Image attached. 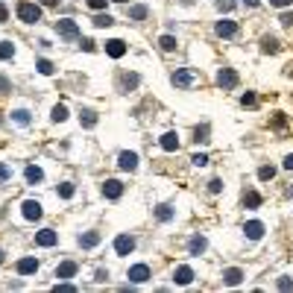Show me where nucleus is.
<instances>
[{
	"label": "nucleus",
	"instance_id": "1",
	"mask_svg": "<svg viewBox=\"0 0 293 293\" xmlns=\"http://www.w3.org/2000/svg\"><path fill=\"white\" fill-rule=\"evenodd\" d=\"M18 18L23 21V23H38L41 21V6L38 3H18Z\"/></svg>",
	"mask_w": 293,
	"mask_h": 293
},
{
	"label": "nucleus",
	"instance_id": "2",
	"mask_svg": "<svg viewBox=\"0 0 293 293\" xmlns=\"http://www.w3.org/2000/svg\"><path fill=\"white\" fill-rule=\"evenodd\" d=\"M56 32H59L65 41H76V38H79V26H76V21H70V18L56 21Z\"/></svg>",
	"mask_w": 293,
	"mask_h": 293
},
{
	"label": "nucleus",
	"instance_id": "3",
	"mask_svg": "<svg viewBox=\"0 0 293 293\" xmlns=\"http://www.w3.org/2000/svg\"><path fill=\"white\" fill-rule=\"evenodd\" d=\"M170 79H173V85H176V88H191V85L197 82V73H194V70H188V68H182V70H176Z\"/></svg>",
	"mask_w": 293,
	"mask_h": 293
},
{
	"label": "nucleus",
	"instance_id": "4",
	"mask_svg": "<svg viewBox=\"0 0 293 293\" xmlns=\"http://www.w3.org/2000/svg\"><path fill=\"white\" fill-rule=\"evenodd\" d=\"M217 85H220L223 91H232V88L238 85V73H235L232 68H220V73H217Z\"/></svg>",
	"mask_w": 293,
	"mask_h": 293
},
{
	"label": "nucleus",
	"instance_id": "5",
	"mask_svg": "<svg viewBox=\"0 0 293 293\" xmlns=\"http://www.w3.org/2000/svg\"><path fill=\"white\" fill-rule=\"evenodd\" d=\"M21 214H23L26 220H41L44 208H41V203H35V200H23V203H21Z\"/></svg>",
	"mask_w": 293,
	"mask_h": 293
},
{
	"label": "nucleus",
	"instance_id": "6",
	"mask_svg": "<svg viewBox=\"0 0 293 293\" xmlns=\"http://www.w3.org/2000/svg\"><path fill=\"white\" fill-rule=\"evenodd\" d=\"M120 194H123V185H120L117 179H106V182H103V197H106V200H117Z\"/></svg>",
	"mask_w": 293,
	"mask_h": 293
},
{
	"label": "nucleus",
	"instance_id": "7",
	"mask_svg": "<svg viewBox=\"0 0 293 293\" xmlns=\"http://www.w3.org/2000/svg\"><path fill=\"white\" fill-rule=\"evenodd\" d=\"M132 249H135V238H132V235H120V238L114 241V252H117V255H129Z\"/></svg>",
	"mask_w": 293,
	"mask_h": 293
},
{
	"label": "nucleus",
	"instance_id": "8",
	"mask_svg": "<svg viewBox=\"0 0 293 293\" xmlns=\"http://www.w3.org/2000/svg\"><path fill=\"white\" fill-rule=\"evenodd\" d=\"M147 279H150V267H147V264H135V267H129V282L144 285Z\"/></svg>",
	"mask_w": 293,
	"mask_h": 293
},
{
	"label": "nucleus",
	"instance_id": "9",
	"mask_svg": "<svg viewBox=\"0 0 293 293\" xmlns=\"http://www.w3.org/2000/svg\"><path fill=\"white\" fill-rule=\"evenodd\" d=\"M214 29H217L220 38H235V35H238V23H235V21H217Z\"/></svg>",
	"mask_w": 293,
	"mask_h": 293
},
{
	"label": "nucleus",
	"instance_id": "10",
	"mask_svg": "<svg viewBox=\"0 0 293 293\" xmlns=\"http://www.w3.org/2000/svg\"><path fill=\"white\" fill-rule=\"evenodd\" d=\"M106 53H109L112 59H120V56L126 53V44H123L120 38H109V41H106Z\"/></svg>",
	"mask_w": 293,
	"mask_h": 293
},
{
	"label": "nucleus",
	"instance_id": "11",
	"mask_svg": "<svg viewBox=\"0 0 293 293\" xmlns=\"http://www.w3.org/2000/svg\"><path fill=\"white\" fill-rule=\"evenodd\" d=\"M158 144H161L164 153H176V150H179V135H176V132H164Z\"/></svg>",
	"mask_w": 293,
	"mask_h": 293
},
{
	"label": "nucleus",
	"instance_id": "12",
	"mask_svg": "<svg viewBox=\"0 0 293 293\" xmlns=\"http://www.w3.org/2000/svg\"><path fill=\"white\" fill-rule=\"evenodd\" d=\"M117 167L132 173V170L138 167V156H135V153H129V150H126V153H120V158H117Z\"/></svg>",
	"mask_w": 293,
	"mask_h": 293
},
{
	"label": "nucleus",
	"instance_id": "13",
	"mask_svg": "<svg viewBox=\"0 0 293 293\" xmlns=\"http://www.w3.org/2000/svg\"><path fill=\"white\" fill-rule=\"evenodd\" d=\"M56 241H59V235H56L53 229H41V232L35 235V244H38V247H56Z\"/></svg>",
	"mask_w": 293,
	"mask_h": 293
},
{
	"label": "nucleus",
	"instance_id": "14",
	"mask_svg": "<svg viewBox=\"0 0 293 293\" xmlns=\"http://www.w3.org/2000/svg\"><path fill=\"white\" fill-rule=\"evenodd\" d=\"M173 282H176V285H191V282H194V270L185 267V264L176 267V270H173Z\"/></svg>",
	"mask_w": 293,
	"mask_h": 293
},
{
	"label": "nucleus",
	"instance_id": "15",
	"mask_svg": "<svg viewBox=\"0 0 293 293\" xmlns=\"http://www.w3.org/2000/svg\"><path fill=\"white\" fill-rule=\"evenodd\" d=\"M223 282H226L229 288H238V285L244 282V270H238V267H229V270H223Z\"/></svg>",
	"mask_w": 293,
	"mask_h": 293
},
{
	"label": "nucleus",
	"instance_id": "16",
	"mask_svg": "<svg viewBox=\"0 0 293 293\" xmlns=\"http://www.w3.org/2000/svg\"><path fill=\"white\" fill-rule=\"evenodd\" d=\"M76 270H79V267H76L73 261H62V264L56 267V279H73Z\"/></svg>",
	"mask_w": 293,
	"mask_h": 293
},
{
	"label": "nucleus",
	"instance_id": "17",
	"mask_svg": "<svg viewBox=\"0 0 293 293\" xmlns=\"http://www.w3.org/2000/svg\"><path fill=\"white\" fill-rule=\"evenodd\" d=\"M244 232H247V238H249V241H258V238L264 235V223H258V220H249V223L244 226Z\"/></svg>",
	"mask_w": 293,
	"mask_h": 293
},
{
	"label": "nucleus",
	"instance_id": "18",
	"mask_svg": "<svg viewBox=\"0 0 293 293\" xmlns=\"http://www.w3.org/2000/svg\"><path fill=\"white\" fill-rule=\"evenodd\" d=\"M205 247H208V244H205V238H203V235H194V238L188 241V252H191V255H203V252H205Z\"/></svg>",
	"mask_w": 293,
	"mask_h": 293
},
{
	"label": "nucleus",
	"instance_id": "19",
	"mask_svg": "<svg viewBox=\"0 0 293 293\" xmlns=\"http://www.w3.org/2000/svg\"><path fill=\"white\" fill-rule=\"evenodd\" d=\"M100 244V232H85V235H79V247L82 249H94Z\"/></svg>",
	"mask_w": 293,
	"mask_h": 293
},
{
	"label": "nucleus",
	"instance_id": "20",
	"mask_svg": "<svg viewBox=\"0 0 293 293\" xmlns=\"http://www.w3.org/2000/svg\"><path fill=\"white\" fill-rule=\"evenodd\" d=\"M35 270H38V261H35V258H21V261H18V273H21V276H32Z\"/></svg>",
	"mask_w": 293,
	"mask_h": 293
},
{
	"label": "nucleus",
	"instance_id": "21",
	"mask_svg": "<svg viewBox=\"0 0 293 293\" xmlns=\"http://www.w3.org/2000/svg\"><path fill=\"white\" fill-rule=\"evenodd\" d=\"M138 82H141V76H138V73H123V76H120V91L138 88Z\"/></svg>",
	"mask_w": 293,
	"mask_h": 293
},
{
	"label": "nucleus",
	"instance_id": "22",
	"mask_svg": "<svg viewBox=\"0 0 293 293\" xmlns=\"http://www.w3.org/2000/svg\"><path fill=\"white\" fill-rule=\"evenodd\" d=\"M79 123L88 126V129L97 126V112H94V109H82V112H79Z\"/></svg>",
	"mask_w": 293,
	"mask_h": 293
},
{
	"label": "nucleus",
	"instance_id": "23",
	"mask_svg": "<svg viewBox=\"0 0 293 293\" xmlns=\"http://www.w3.org/2000/svg\"><path fill=\"white\" fill-rule=\"evenodd\" d=\"M261 53H279V38L264 35V38H261Z\"/></svg>",
	"mask_w": 293,
	"mask_h": 293
},
{
	"label": "nucleus",
	"instance_id": "24",
	"mask_svg": "<svg viewBox=\"0 0 293 293\" xmlns=\"http://www.w3.org/2000/svg\"><path fill=\"white\" fill-rule=\"evenodd\" d=\"M23 176H26V182H32V185H38V182L44 179V170H41V167H35V164H29Z\"/></svg>",
	"mask_w": 293,
	"mask_h": 293
},
{
	"label": "nucleus",
	"instance_id": "25",
	"mask_svg": "<svg viewBox=\"0 0 293 293\" xmlns=\"http://www.w3.org/2000/svg\"><path fill=\"white\" fill-rule=\"evenodd\" d=\"M208 132H211V129H208V123L197 126V129H194V141H197V144H208V141H211V138H208Z\"/></svg>",
	"mask_w": 293,
	"mask_h": 293
},
{
	"label": "nucleus",
	"instance_id": "26",
	"mask_svg": "<svg viewBox=\"0 0 293 293\" xmlns=\"http://www.w3.org/2000/svg\"><path fill=\"white\" fill-rule=\"evenodd\" d=\"M244 205H247V208H258V205H261V194H258V191H247V194H244Z\"/></svg>",
	"mask_w": 293,
	"mask_h": 293
},
{
	"label": "nucleus",
	"instance_id": "27",
	"mask_svg": "<svg viewBox=\"0 0 293 293\" xmlns=\"http://www.w3.org/2000/svg\"><path fill=\"white\" fill-rule=\"evenodd\" d=\"M173 214H176V211H173L170 205H158V208H156V217H158L161 223H170V220H173Z\"/></svg>",
	"mask_w": 293,
	"mask_h": 293
},
{
	"label": "nucleus",
	"instance_id": "28",
	"mask_svg": "<svg viewBox=\"0 0 293 293\" xmlns=\"http://www.w3.org/2000/svg\"><path fill=\"white\" fill-rule=\"evenodd\" d=\"M158 44H161V50H164V53H173V50H176V38H173V35H161V38H158Z\"/></svg>",
	"mask_w": 293,
	"mask_h": 293
},
{
	"label": "nucleus",
	"instance_id": "29",
	"mask_svg": "<svg viewBox=\"0 0 293 293\" xmlns=\"http://www.w3.org/2000/svg\"><path fill=\"white\" fill-rule=\"evenodd\" d=\"M50 117H53L56 123H65V120H68V109L59 103V106H53V114H50Z\"/></svg>",
	"mask_w": 293,
	"mask_h": 293
},
{
	"label": "nucleus",
	"instance_id": "30",
	"mask_svg": "<svg viewBox=\"0 0 293 293\" xmlns=\"http://www.w3.org/2000/svg\"><path fill=\"white\" fill-rule=\"evenodd\" d=\"M12 120L21 123V126H26V123H29V112H26V109H15V112H12Z\"/></svg>",
	"mask_w": 293,
	"mask_h": 293
},
{
	"label": "nucleus",
	"instance_id": "31",
	"mask_svg": "<svg viewBox=\"0 0 293 293\" xmlns=\"http://www.w3.org/2000/svg\"><path fill=\"white\" fill-rule=\"evenodd\" d=\"M273 176H276V167H273V164H264V167H258V179H261V182H270Z\"/></svg>",
	"mask_w": 293,
	"mask_h": 293
},
{
	"label": "nucleus",
	"instance_id": "32",
	"mask_svg": "<svg viewBox=\"0 0 293 293\" xmlns=\"http://www.w3.org/2000/svg\"><path fill=\"white\" fill-rule=\"evenodd\" d=\"M15 56V44L12 41H0V59H12Z\"/></svg>",
	"mask_w": 293,
	"mask_h": 293
},
{
	"label": "nucleus",
	"instance_id": "33",
	"mask_svg": "<svg viewBox=\"0 0 293 293\" xmlns=\"http://www.w3.org/2000/svg\"><path fill=\"white\" fill-rule=\"evenodd\" d=\"M129 18H132V21H144V18H147V6H132V9H129Z\"/></svg>",
	"mask_w": 293,
	"mask_h": 293
},
{
	"label": "nucleus",
	"instance_id": "34",
	"mask_svg": "<svg viewBox=\"0 0 293 293\" xmlns=\"http://www.w3.org/2000/svg\"><path fill=\"white\" fill-rule=\"evenodd\" d=\"M35 68H38V73H44V76H50V73H53V62H47V59H38V62H35Z\"/></svg>",
	"mask_w": 293,
	"mask_h": 293
},
{
	"label": "nucleus",
	"instance_id": "35",
	"mask_svg": "<svg viewBox=\"0 0 293 293\" xmlns=\"http://www.w3.org/2000/svg\"><path fill=\"white\" fill-rule=\"evenodd\" d=\"M112 23H114V18H112L109 12H106V15H97V18H94V26H112Z\"/></svg>",
	"mask_w": 293,
	"mask_h": 293
},
{
	"label": "nucleus",
	"instance_id": "36",
	"mask_svg": "<svg viewBox=\"0 0 293 293\" xmlns=\"http://www.w3.org/2000/svg\"><path fill=\"white\" fill-rule=\"evenodd\" d=\"M59 197H62V200H70V197H73V185H70V182H62V185H59Z\"/></svg>",
	"mask_w": 293,
	"mask_h": 293
},
{
	"label": "nucleus",
	"instance_id": "37",
	"mask_svg": "<svg viewBox=\"0 0 293 293\" xmlns=\"http://www.w3.org/2000/svg\"><path fill=\"white\" fill-rule=\"evenodd\" d=\"M276 288H279V291H293V279L291 276H282V279L276 282Z\"/></svg>",
	"mask_w": 293,
	"mask_h": 293
},
{
	"label": "nucleus",
	"instance_id": "38",
	"mask_svg": "<svg viewBox=\"0 0 293 293\" xmlns=\"http://www.w3.org/2000/svg\"><path fill=\"white\" fill-rule=\"evenodd\" d=\"M217 9H220V12H232V9H235V0H217Z\"/></svg>",
	"mask_w": 293,
	"mask_h": 293
},
{
	"label": "nucleus",
	"instance_id": "39",
	"mask_svg": "<svg viewBox=\"0 0 293 293\" xmlns=\"http://www.w3.org/2000/svg\"><path fill=\"white\" fill-rule=\"evenodd\" d=\"M241 106H255V94H252V91H247V94L241 97Z\"/></svg>",
	"mask_w": 293,
	"mask_h": 293
},
{
	"label": "nucleus",
	"instance_id": "40",
	"mask_svg": "<svg viewBox=\"0 0 293 293\" xmlns=\"http://www.w3.org/2000/svg\"><path fill=\"white\" fill-rule=\"evenodd\" d=\"M191 161H194L197 167H205V164H208V156H203V153H197V156H194Z\"/></svg>",
	"mask_w": 293,
	"mask_h": 293
},
{
	"label": "nucleus",
	"instance_id": "41",
	"mask_svg": "<svg viewBox=\"0 0 293 293\" xmlns=\"http://www.w3.org/2000/svg\"><path fill=\"white\" fill-rule=\"evenodd\" d=\"M208 191H211V194H220V191H223V182H220V179H211V182H208Z\"/></svg>",
	"mask_w": 293,
	"mask_h": 293
},
{
	"label": "nucleus",
	"instance_id": "42",
	"mask_svg": "<svg viewBox=\"0 0 293 293\" xmlns=\"http://www.w3.org/2000/svg\"><path fill=\"white\" fill-rule=\"evenodd\" d=\"M279 21H282V26H293V12H285Z\"/></svg>",
	"mask_w": 293,
	"mask_h": 293
},
{
	"label": "nucleus",
	"instance_id": "43",
	"mask_svg": "<svg viewBox=\"0 0 293 293\" xmlns=\"http://www.w3.org/2000/svg\"><path fill=\"white\" fill-rule=\"evenodd\" d=\"M9 176H12V170H9V167H6V164H0V182H6V179H9Z\"/></svg>",
	"mask_w": 293,
	"mask_h": 293
},
{
	"label": "nucleus",
	"instance_id": "44",
	"mask_svg": "<svg viewBox=\"0 0 293 293\" xmlns=\"http://www.w3.org/2000/svg\"><path fill=\"white\" fill-rule=\"evenodd\" d=\"M91 9H106V0H85Z\"/></svg>",
	"mask_w": 293,
	"mask_h": 293
},
{
	"label": "nucleus",
	"instance_id": "45",
	"mask_svg": "<svg viewBox=\"0 0 293 293\" xmlns=\"http://www.w3.org/2000/svg\"><path fill=\"white\" fill-rule=\"evenodd\" d=\"M56 291H62V293H73L76 288H73V285H56Z\"/></svg>",
	"mask_w": 293,
	"mask_h": 293
},
{
	"label": "nucleus",
	"instance_id": "46",
	"mask_svg": "<svg viewBox=\"0 0 293 293\" xmlns=\"http://www.w3.org/2000/svg\"><path fill=\"white\" fill-rule=\"evenodd\" d=\"M82 50H88V53H91V50H94V41H91V38H82Z\"/></svg>",
	"mask_w": 293,
	"mask_h": 293
},
{
	"label": "nucleus",
	"instance_id": "47",
	"mask_svg": "<svg viewBox=\"0 0 293 293\" xmlns=\"http://www.w3.org/2000/svg\"><path fill=\"white\" fill-rule=\"evenodd\" d=\"M6 18H9V9H6V6H3V3H0V23H3V21H6Z\"/></svg>",
	"mask_w": 293,
	"mask_h": 293
},
{
	"label": "nucleus",
	"instance_id": "48",
	"mask_svg": "<svg viewBox=\"0 0 293 293\" xmlns=\"http://www.w3.org/2000/svg\"><path fill=\"white\" fill-rule=\"evenodd\" d=\"M293 0H270V6H291Z\"/></svg>",
	"mask_w": 293,
	"mask_h": 293
},
{
	"label": "nucleus",
	"instance_id": "49",
	"mask_svg": "<svg viewBox=\"0 0 293 293\" xmlns=\"http://www.w3.org/2000/svg\"><path fill=\"white\" fill-rule=\"evenodd\" d=\"M285 170H291V173H293V156H288V158H285Z\"/></svg>",
	"mask_w": 293,
	"mask_h": 293
},
{
	"label": "nucleus",
	"instance_id": "50",
	"mask_svg": "<svg viewBox=\"0 0 293 293\" xmlns=\"http://www.w3.org/2000/svg\"><path fill=\"white\" fill-rule=\"evenodd\" d=\"M244 3H247V6H258L261 0H244Z\"/></svg>",
	"mask_w": 293,
	"mask_h": 293
},
{
	"label": "nucleus",
	"instance_id": "51",
	"mask_svg": "<svg viewBox=\"0 0 293 293\" xmlns=\"http://www.w3.org/2000/svg\"><path fill=\"white\" fill-rule=\"evenodd\" d=\"M41 3H44V6H56V0H41Z\"/></svg>",
	"mask_w": 293,
	"mask_h": 293
},
{
	"label": "nucleus",
	"instance_id": "52",
	"mask_svg": "<svg viewBox=\"0 0 293 293\" xmlns=\"http://www.w3.org/2000/svg\"><path fill=\"white\" fill-rule=\"evenodd\" d=\"M3 261H6V252H3V249H0V264H3Z\"/></svg>",
	"mask_w": 293,
	"mask_h": 293
},
{
	"label": "nucleus",
	"instance_id": "53",
	"mask_svg": "<svg viewBox=\"0 0 293 293\" xmlns=\"http://www.w3.org/2000/svg\"><path fill=\"white\" fill-rule=\"evenodd\" d=\"M114 3H126V0H114Z\"/></svg>",
	"mask_w": 293,
	"mask_h": 293
}]
</instances>
